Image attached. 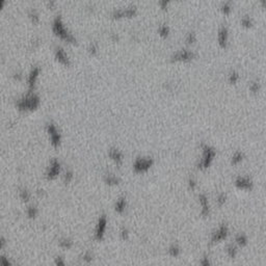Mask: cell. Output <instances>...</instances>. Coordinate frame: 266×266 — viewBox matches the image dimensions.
<instances>
[{"instance_id":"obj_1","label":"cell","mask_w":266,"mask_h":266,"mask_svg":"<svg viewBox=\"0 0 266 266\" xmlns=\"http://www.w3.org/2000/svg\"><path fill=\"white\" fill-rule=\"evenodd\" d=\"M153 164L154 160L151 157H137L132 164V171L137 175L145 174L153 166Z\"/></svg>"},{"instance_id":"obj_2","label":"cell","mask_w":266,"mask_h":266,"mask_svg":"<svg viewBox=\"0 0 266 266\" xmlns=\"http://www.w3.org/2000/svg\"><path fill=\"white\" fill-rule=\"evenodd\" d=\"M46 132L48 134V137H49V141L51 143V146L54 148V149H58L62 145V134H60L58 128L56 127V125L52 122L48 123L46 125Z\"/></svg>"},{"instance_id":"obj_3","label":"cell","mask_w":266,"mask_h":266,"mask_svg":"<svg viewBox=\"0 0 266 266\" xmlns=\"http://www.w3.org/2000/svg\"><path fill=\"white\" fill-rule=\"evenodd\" d=\"M62 173V163L57 158H52L46 169L45 178L48 181H54Z\"/></svg>"},{"instance_id":"obj_4","label":"cell","mask_w":266,"mask_h":266,"mask_svg":"<svg viewBox=\"0 0 266 266\" xmlns=\"http://www.w3.org/2000/svg\"><path fill=\"white\" fill-rule=\"evenodd\" d=\"M107 224H108V219L106 214L100 215V217L98 218L97 224L95 228V233H94V238L96 241L100 242L104 239L106 234V230H107Z\"/></svg>"},{"instance_id":"obj_5","label":"cell","mask_w":266,"mask_h":266,"mask_svg":"<svg viewBox=\"0 0 266 266\" xmlns=\"http://www.w3.org/2000/svg\"><path fill=\"white\" fill-rule=\"evenodd\" d=\"M39 105H40V100H39V98L34 95L28 96V97L20 100V101L17 103V106H18L19 109L23 110V111L34 110L39 107Z\"/></svg>"},{"instance_id":"obj_6","label":"cell","mask_w":266,"mask_h":266,"mask_svg":"<svg viewBox=\"0 0 266 266\" xmlns=\"http://www.w3.org/2000/svg\"><path fill=\"white\" fill-rule=\"evenodd\" d=\"M214 156H215L214 150L209 147V146H204V148H203V158L199 164V167H201V169H207V167H209L211 162H212L213 158H214Z\"/></svg>"},{"instance_id":"obj_7","label":"cell","mask_w":266,"mask_h":266,"mask_svg":"<svg viewBox=\"0 0 266 266\" xmlns=\"http://www.w3.org/2000/svg\"><path fill=\"white\" fill-rule=\"evenodd\" d=\"M108 157L117 166H122L124 162V154L121 150H119L117 148H110L108 150Z\"/></svg>"},{"instance_id":"obj_8","label":"cell","mask_w":266,"mask_h":266,"mask_svg":"<svg viewBox=\"0 0 266 266\" xmlns=\"http://www.w3.org/2000/svg\"><path fill=\"white\" fill-rule=\"evenodd\" d=\"M228 235V229H227L226 226H221L213 233L212 236V241L213 242H219L222 239H224Z\"/></svg>"},{"instance_id":"obj_9","label":"cell","mask_w":266,"mask_h":266,"mask_svg":"<svg viewBox=\"0 0 266 266\" xmlns=\"http://www.w3.org/2000/svg\"><path fill=\"white\" fill-rule=\"evenodd\" d=\"M127 209V200L125 197H120L114 203V211L117 214H123Z\"/></svg>"},{"instance_id":"obj_10","label":"cell","mask_w":266,"mask_h":266,"mask_svg":"<svg viewBox=\"0 0 266 266\" xmlns=\"http://www.w3.org/2000/svg\"><path fill=\"white\" fill-rule=\"evenodd\" d=\"M103 181L106 185H108V186L110 187L117 186V185L120 184V182H121L120 178L117 177L115 175H113V174H105L103 177Z\"/></svg>"},{"instance_id":"obj_11","label":"cell","mask_w":266,"mask_h":266,"mask_svg":"<svg viewBox=\"0 0 266 266\" xmlns=\"http://www.w3.org/2000/svg\"><path fill=\"white\" fill-rule=\"evenodd\" d=\"M199 200H200L201 206H202V215H204V216H208L209 211H210L208 199H207V197L205 195H201L199 197Z\"/></svg>"},{"instance_id":"obj_12","label":"cell","mask_w":266,"mask_h":266,"mask_svg":"<svg viewBox=\"0 0 266 266\" xmlns=\"http://www.w3.org/2000/svg\"><path fill=\"white\" fill-rule=\"evenodd\" d=\"M58 245H59L60 248L62 250H71L74 245V242L71 238H68V237H64V238H60L59 241H58Z\"/></svg>"},{"instance_id":"obj_13","label":"cell","mask_w":266,"mask_h":266,"mask_svg":"<svg viewBox=\"0 0 266 266\" xmlns=\"http://www.w3.org/2000/svg\"><path fill=\"white\" fill-rule=\"evenodd\" d=\"M19 199L23 203H28L31 199V193L27 188L22 187V188L19 189Z\"/></svg>"},{"instance_id":"obj_14","label":"cell","mask_w":266,"mask_h":266,"mask_svg":"<svg viewBox=\"0 0 266 266\" xmlns=\"http://www.w3.org/2000/svg\"><path fill=\"white\" fill-rule=\"evenodd\" d=\"M26 215L29 219H36L39 215V209L34 205H29L26 209Z\"/></svg>"},{"instance_id":"obj_15","label":"cell","mask_w":266,"mask_h":266,"mask_svg":"<svg viewBox=\"0 0 266 266\" xmlns=\"http://www.w3.org/2000/svg\"><path fill=\"white\" fill-rule=\"evenodd\" d=\"M56 58L62 65L69 66V58H68L67 54L62 51V49H57V51H56Z\"/></svg>"},{"instance_id":"obj_16","label":"cell","mask_w":266,"mask_h":266,"mask_svg":"<svg viewBox=\"0 0 266 266\" xmlns=\"http://www.w3.org/2000/svg\"><path fill=\"white\" fill-rule=\"evenodd\" d=\"M38 76H39V69L32 70L31 73H30V75H29V78H28V83H29L30 88H32L34 86Z\"/></svg>"},{"instance_id":"obj_17","label":"cell","mask_w":266,"mask_h":266,"mask_svg":"<svg viewBox=\"0 0 266 266\" xmlns=\"http://www.w3.org/2000/svg\"><path fill=\"white\" fill-rule=\"evenodd\" d=\"M73 180H74V173H73V172H72L71 169L65 172V174L62 175V181H64L65 184L69 185Z\"/></svg>"},{"instance_id":"obj_18","label":"cell","mask_w":266,"mask_h":266,"mask_svg":"<svg viewBox=\"0 0 266 266\" xmlns=\"http://www.w3.org/2000/svg\"><path fill=\"white\" fill-rule=\"evenodd\" d=\"M120 237L123 241H127L129 240L130 238V233L128 231L127 228H122L121 231H120Z\"/></svg>"},{"instance_id":"obj_19","label":"cell","mask_w":266,"mask_h":266,"mask_svg":"<svg viewBox=\"0 0 266 266\" xmlns=\"http://www.w3.org/2000/svg\"><path fill=\"white\" fill-rule=\"evenodd\" d=\"M93 254H91L89 250H86V252L83 253V255H82V260L84 261L85 263H91V261H93Z\"/></svg>"},{"instance_id":"obj_20","label":"cell","mask_w":266,"mask_h":266,"mask_svg":"<svg viewBox=\"0 0 266 266\" xmlns=\"http://www.w3.org/2000/svg\"><path fill=\"white\" fill-rule=\"evenodd\" d=\"M169 255H171V256L177 257L178 255L180 254V248H179L177 245H175V244H174V245H172L171 247H169Z\"/></svg>"},{"instance_id":"obj_21","label":"cell","mask_w":266,"mask_h":266,"mask_svg":"<svg viewBox=\"0 0 266 266\" xmlns=\"http://www.w3.org/2000/svg\"><path fill=\"white\" fill-rule=\"evenodd\" d=\"M54 264L56 266H65L66 265V261H65V259L62 256H57L54 259Z\"/></svg>"},{"instance_id":"obj_22","label":"cell","mask_w":266,"mask_h":266,"mask_svg":"<svg viewBox=\"0 0 266 266\" xmlns=\"http://www.w3.org/2000/svg\"><path fill=\"white\" fill-rule=\"evenodd\" d=\"M0 262H1V264L3 266H10L13 264L12 261H10L6 256H3V255H2L1 258H0Z\"/></svg>"},{"instance_id":"obj_23","label":"cell","mask_w":266,"mask_h":266,"mask_svg":"<svg viewBox=\"0 0 266 266\" xmlns=\"http://www.w3.org/2000/svg\"><path fill=\"white\" fill-rule=\"evenodd\" d=\"M241 159H242V155L240 153H236L232 157V163L233 164H237L238 162H240Z\"/></svg>"},{"instance_id":"obj_24","label":"cell","mask_w":266,"mask_h":266,"mask_svg":"<svg viewBox=\"0 0 266 266\" xmlns=\"http://www.w3.org/2000/svg\"><path fill=\"white\" fill-rule=\"evenodd\" d=\"M224 202H226V195H219L218 198H217V203H218L219 206H221V205L224 204Z\"/></svg>"},{"instance_id":"obj_25","label":"cell","mask_w":266,"mask_h":266,"mask_svg":"<svg viewBox=\"0 0 266 266\" xmlns=\"http://www.w3.org/2000/svg\"><path fill=\"white\" fill-rule=\"evenodd\" d=\"M228 253H229V255L232 257V258H234L236 250H235V248L233 247V246H229V247H228Z\"/></svg>"},{"instance_id":"obj_26","label":"cell","mask_w":266,"mask_h":266,"mask_svg":"<svg viewBox=\"0 0 266 266\" xmlns=\"http://www.w3.org/2000/svg\"><path fill=\"white\" fill-rule=\"evenodd\" d=\"M6 245V239L4 236H1V238H0V248H4Z\"/></svg>"},{"instance_id":"obj_27","label":"cell","mask_w":266,"mask_h":266,"mask_svg":"<svg viewBox=\"0 0 266 266\" xmlns=\"http://www.w3.org/2000/svg\"><path fill=\"white\" fill-rule=\"evenodd\" d=\"M189 186H190L191 189H195V186H197V183H195V181L193 180V179H190V180H189Z\"/></svg>"},{"instance_id":"obj_28","label":"cell","mask_w":266,"mask_h":266,"mask_svg":"<svg viewBox=\"0 0 266 266\" xmlns=\"http://www.w3.org/2000/svg\"><path fill=\"white\" fill-rule=\"evenodd\" d=\"M36 193H38L39 197H44L45 195V190L44 189H38V191H36Z\"/></svg>"}]
</instances>
